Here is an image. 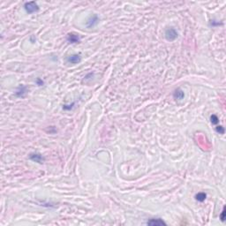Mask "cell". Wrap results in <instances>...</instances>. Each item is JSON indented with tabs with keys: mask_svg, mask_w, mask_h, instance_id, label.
Here are the masks:
<instances>
[{
	"mask_svg": "<svg viewBox=\"0 0 226 226\" xmlns=\"http://www.w3.org/2000/svg\"><path fill=\"white\" fill-rule=\"evenodd\" d=\"M224 214H225V209H223V211H222V213H221V216H220V219H221L223 222L224 221Z\"/></svg>",
	"mask_w": 226,
	"mask_h": 226,
	"instance_id": "obj_13",
	"label": "cell"
},
{
	"mask_svg": "<svg viewBox=\"0 0 226 226\" xmlns=\"http://www.w3.org/2000/svg\"><path fill=\"white\" fill-rule=\"evenodd\" d=\"M173 96H174V98L177 99V100H182L185 97V93L181 88H177L174 91Z\"/></svg>",
	"mask_w": 226,
	"mask_h": 226,
	"instance_id": "obj_8",
	"label": "cell"
},
{
	"mask_svg": "<svg viewBox=\"0 0 226 226\" xmlns=\"http://www.w3.org/2000/svg\"><path fill=\"white\" fill-rule=\"evenodd\" d=\"M98 21H99V17L96 14H94L87 21V27H88V28L94 27V26H96L98 24Z\"/></svg>",
	"mask_w": 226,
	"mask_h": 226,
	"instance_id": "obj_3",
	"label": "cell"
},
{
	"mask_svg": "<svg viewBox=\"0 0 226 226\" xmlns=\"http://www.w3.org/2000/svg\"><path fill=\"white\" fill-rule=\"evenodd\" d=\"M216 131L217 133H219L220 134H224V128L222 125H218V126L216 127Z\"/></svg>",
	"mask_w": 226,
	"mask_h": 226,
	"instance_id": "obj_12",
	"label": "cell"
},
{
	"mask_svg": "<svg viewBox=\"0 0 226 226\" xmlns=\"http://www.w3.org/2000/svg\"><path fill=\"white\" fill-rule=\"evenodd\" d=\"M29 158L32 161H34V162L39 163V164H43V162L44 161L43 156L41 154H38V153H32V154H30Z\"/></svg>",
	"mask_w": 226,
	"mask_h": 226,
	"instance_id": "obj_5",
	"label": "cell"
},
{
	"mask_svg": "<svg viewBox=\"0 0 226 226\" xmlns=\"http://www.w3.org/2000/svg\"><path fill=\"white\" fill-rule=\"evenodd\" d=\"M80 60H81V57H80V55H78V54H73L67 57V62L70 64H73L80 63Z\"/></svg>",
	"mask_w": 226,
	"mask_h": 226,
	"instance_id": "obj_6",
	"label": "cell"
},
{
	"mask_svg": "<svg viewBox=\"0 0 226 226\" xmlns=\"http://www.w3.org/2000/svg\"><path fill=\"white\" fill-rule=\"evenodd\" d=\"M67 41L70 43H80V39L79 35L71 33V34H68V36H67Z\"/></svg>",
	"mask_w": 226,
	"mask_h": 226,
	"instance_id": "obj_7",
	"label": "cell"
},
{
	"mask_svg": "<svg viewBox=\"0 0 226 226\" xmlns=\"http://www.w3.org/2000/svg\"><path fill=\"white\" fill-rule=\"evenodd\" d=\"M206 198H207V195H206L205 192H199V193H197V195H195V200L200 202H204L206 200Z\"/></svg>",
	"mask_w": 226,
	"mask_h": 226,
	"instance_id": "obj_9",
	"label": "cell"
},
{
	"mask_svg": "<svg viewBox=\"0 0 226 226\" xmlns=\"http://www.w3.org/2000/svg\"><path fill=\"white\" fill-rule=\"evenodd\" d=\"M165 38L169 42H172L178 38V32L175 28L170 27L165 30Z\"/></svg>",
	"mask_w": 226,
	"mask_h": 226,
	"instance_id": "obj_2",
	"label": "cell"
},
{
	"mask_svg": "<svg viewBox=\"0 0 226 226\" xmlns=\"http://www.w3.org/2000/svg\"><path fill=\"white\" fill-rule=\"evenodd\" d=\"M210 121H211V123H212L213 125H216V124H218V122H219V118H218V117H217L216 115L213 114V115H211V117H210Z\"/></svg>",
	"mask_w": 226,
	"mask_h": 226,
	"instance_id": "obj_11",
	"label": "cell"
},
{
	"mask_svg": "<svg viewBox=\"0 0 226 226\" xmlns=\"http://www.w3.org/2000/svg\"><path fill=\"white\" fill-rule=\"evenodd\" d=\"M24 8L26 10V12L29 14L34 13L39 11V6L35 2V1H31V2H27L24 5Z\"/></svg>",
	"mask_w": 226,
	"mask_h": 226,
	"instance_id": "obj_1",
	"label": "cell"
},
{
	"mask_svg": "<svg viewBox=\"0 0 226 226\" xmlns=\"http://www.w3.org/2000/svg\"><path fill=\"white\" fill-rule=\"evenodd\" d=\"M25 93H26V87L24 86H21L18 88V90L16 91L15 94L17 96H23Z\"/></svg>",
	"mask_w": 226,
	"mask_h": 226,
	"instance_id": "obj_10",
	"label": "cell"
},
{
	"mask_svg": "<svg viewBox=\"0 0 226 226\" xmlns=\"http://www.w3.org/2000/svg\"><path fill=\"white\" fill-rule=\"evenodd\" d=\"M74 104H73L72 105H64L63 106V109L64 110H71L72 108H73V105Z\"/></svg>",
	"mask_w": 226,
	"mask_h": 226,
	"instance_id": "obj_14",
	"label": "cell"
},
{
	"mask_svg": "<svg viewBox=\"0 0 226 226\" xmlns=\"http://www.w3.org/2000/svg\"><path fill=\"white\" fill-rule=\"evenodd\" d=\"M148 225H152V226H162V225H166V223L161 218H152L147 222Z\"/></svg>",
	"mask_w": 226,
	"mask_h": 226,
	"instance_id": "obj_4",
	"label": "cell"
}]
</instances>
